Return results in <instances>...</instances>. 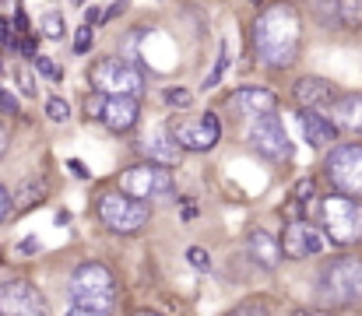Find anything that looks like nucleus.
I'll use <instances>...</instances> for the list:
<instances>
[{
	"label": "nucleus",
	"instance_id": "nucleus-1",
	"mask_svg": "<svg viewBox=\"0 0 362 316\" xmlns=\"http://www.w3.org/2000/svg\"><path fill=\"white\" fill-rule=\"evenodd\" d=\"M303 49V18L288 4H271L253 21V53L264 67L285 71L299 60Z\"/></svg>",
	"mask_w": 362,
	"mask_h": 316
},
{
	"label": "nucleus",
	"instance_id": "nucleus-2",
	"mask_svg": "<svg viewBox=\"0 0 362 316\" xmlns=\"http://www.w3.org/2000/svg\"><path fill=\"white\" fill-rule=\"evenodd\" d=\"M67 295H71V306H78V310L113 316V310H117V278L106 264H81L67 281Z\"/></svg>",
	"mask_w": 362,
	"mask_h": 316
},
{
	"label": "nucleus",
	"instance_id": "nucleus-3",
	"mask_svg": "<svg viewBox=\"0 0 362 316\" xmlns=\"http://www.w3.org/2000/svg\"><path fill=\"white\" fill-rule=\"evenodd\" d=\"M320 303L331 310H349L362 303V257L349 253L324 267L320 274Z\"/></svg>",
	"mask_w": 362,
	"mask_h": 316
},
{
	"label": "nucleus",
	"instance_id": "nucleus-4",
	"mask_svg": "<svg viewBox=\"0 0 362 316\" xmlns=\"http://www.w3.org/2000/svg\"><path fill=\"white\" fill-rule=\"evenodd\" d=\"M95 214L113 235H137L151 221V204L127 197L123 190H106L95 201Z\"/></svg>",
	"mask_w": 362,
	"mask_h": 316
},
{
	"label": "nucleus",
	"instance_id": "nucleus-5",
	"mask_svg": "<svg viewBox=\"0 0 362 316\" xmlns=\"http://www.w3.org/2000/svg\"><path fill=\"white\" fill-rule=\"evenodd\" d=\"M320 225H324V235L334 242V246H356L362 242V201L352 197H324L320 201Z\"/></svg>",
	"mask_w": 362,
	"mask_h": 316
},
{
	"label": "nucleus",
	"instance_id": "nucleus-6",
	"mask_svg": "<svg viewBox=\"0 0 362 316\" xmlns=\"http://www.w3.org/2000/svg\"><path fill=\"white\" fill-rule=\"evenodd\" d=\"M88 81L99 95H134L141 99L144 92V74L134 60H123V57H103L92 64L88 71Z\"/></svg>",
	"mask_w": 362,
	"mask_h": 316
},
{
	"label": "nucleus",
	"instance_id": "nucleus-7",
	"mask_svg": "<svg viewBox=\"0 0 362 316\" xmlns=\"http://www.w3.org/2000/svg\"><path fill=\"white\" fill-rule=\"evenodd\" d=\"M250 148H253V155H260L271 165H285L292 158V141H288V130H285V119H281L278 109H271V112L253 119Z\"/></svg>",
	"mask_w": 362,
	"mask_h": 316
},
{
	"label": "nucleus",
	"instance_id": "nucleus-8",
	"mask_svg": "<svg viewBox=\"0 0 362 316\" xmlns=\"http://www.w3.org/2000/svg\"><path fill=\"white\" fill-rule=\"evenodd\" d=\"M324 176L341 197L362 201V144H334L324 162Z\"/></svg>",
	"mask_w": 362,
	"mask_h": 316
},
{
	"label": "nucleus",
	"instance_id": "nucleus-9",
	"mask_svg": "<svg viewBox=\"0 0 362 316\" xmlns=\"http://www.w3.org/2000/svg\"><path fill=\"white\" fill-rule=\"evenodd\" d=\"M117 183H120V190L127 197L144 201V204H151V201L173 194V172H169L165 165H158V162H141V165L123 169Z\"/></svg>",
	"mask_w": 362,
	"mask_h": 316
},
{
	"label": "nucleus",
	"instance_id": "nucleus-10",
	"mask_svg": "<svg viewBox=\"0 0 362 316\" xmlns=\"http://www.w3.org/2000/svg\"><path fill=\"white\" fill-rule=\"evenodd\" d=\"M169 137L183 151H211L222 141V119L215 112H197V116H176L169 123Z\"/></svg>",
	"mask_w": 362,
	"mask_h": 316
},
{
	"label": "nucleus",
	"instance_id": "nucleus-11",
	"mask_svg": "<svg viewBox=\"0 0 362 316\" xmlns=\"http://www.w3.org/2000/svg\"><path fill=\"white\" fill-rule=\"evenodd\" d=\"M85 105H88V116L95 123H103L106 130H113V134L134 130L137 119H141V103L134 95H99L95 92Z\"/></svg>",
	"mask_w": 362,
	"mask_h": 316
},
{
	"label": "nucleus",
	"instance_id": "nucleus-12",
	"mask_svg": "<svg viewBox=\"0 0 362 316\" xmlns=\"http://www.w3.org/2000/svg\"><path fill=\"white\" fill-rule=\"evenodd\" d=\"M0 316H49V306L32 281L11 278L0 285Z\"/></svg>",
	"mask_w": 362,
	"mask_h": 316
},
{
	"label": "nucleus",
	"instance_id": "nucleus-13",
	"mask_svg": "<svg viewBox=\"0 0 362 316\" xmlns=\"http://www.w3.org/2000/svg\"><path fill=\"white\" fill-rule=\"evenodd\" d=\"M278 242H281V257H288V260H306V257H317V253L324 250L327 235H324L317 225H310V221H288Z\"/></svg>",
	"mask_w": 362,
	"mask_h": 316
},
{
	"label": "nucleus",
	"instance_id": "nucleus-14",
	"mask_svg": "<svg viewBox=\"0 0 362 316\" xmlns=\"http://www.w3.org/2000/svg\"><path fill=\"white\" fill-rule=\"evenodd\" d=\"M296 123L303 130V141L310 148H327L338 137V127L331 123V116L317 112V109H296Z\"/></svg>",
	"mask_w": 362,
	"mask_h": 316
},
{
	"label": "nucleus",
	"instance_id": "nucleus-15",
	"mask_svg": "<svg viewBox=\"0 0 362 316\" xmlns=\"http://www.w3.org/2000/svg\"><path fill=\"white\" fill-rule=\"evenodd\" d=\"M292 95H296L299 109H324V105L331 109V103L338 99L334 85L324 81V78H299V81L292 85Z\"/></svg>",
	"mask_w": 362,
	"mask_h": 316
},
{
	"label": "nucleus",
	"instance_id": "nucleus-16",
	"mask_svg": "<svg viewBox=\"0 0 362 316\" xmlns=\"http://www.w3.org/2000/svg\"><path fill=\"white\" fill-rule=\"evenodd\" d=\"M331 123H334L338 130H349V134L362 137V95L359 92L338 95V99L331 103Z\"/></svg>",
	"mask_w": 362,
	"mask_h": 316
},
{
	"label": "nucleus",
	"instance_id": "nucleus-17",
	"mask_svg": "<svg viewBox=\"0 0 362 316\" xmlns=\"http://www.w3.org/2000/svg\"><path fill=\"white\" fill-rule=\"evenodd\" d=\"M233 109L243 112V116H264V112H271V109H278V95L271 92V88H257V85H246L240 88L236 95H233Z\"/></svg>",
	"mask_w": 362,
	"mask_h": 316
},
{
	"label": "nucleus",
	"instance_id": "nucleus-18",
	"mask_svg": "<svg viewBox=\"0 0 362 316\" xmlns=\"http://www.w3.org/2000/svg\"><path fill=\"white\" fill-rule=\"evenodd\" d=\"M246 253H250L260 267H267V271H274V267L281 264V242H278L267 228H253V232L246 235Z\"/></svg>",
	"mask_w": 362,
	"mask_h": 316
},
{
	"label": "nucleus",
	"instance_id": "nucleus-19",
	"mask_svg": "<svg viewBox=\"0 0 362 316\" xmlns=\"http://www.w3.org/2000/svg\"><path fill=\"white\" fill-rule=\"evenodd\" d=\"M144 155H151V162H158V165H165V169H169V165H176V162H180L183 148H180L173 137H169V141L162 137V144H151V141H148V144H144Z\"/></svg>",
	"mask_w": 362,
	"mask_h": 316
},
{
	"label": "nucleus",
	"instance_id": "nucleus-20",
	"mask_svg": "<svg viewBox=\"0 0 362 316\" xmlns=\"http://www.w3.org/2000/svg\"><path fill=\"white\" fill-rule=\"evenodd\" d=\"M42 194H46V183H42V180H32L28 187H21V190H18V201H11V204H14L18 211H28L32 204H39V201H42Z\"/></svg>",
	"mask_w": 362,
	"mask_h": 316
},
{
	"label": "nucleus",
	"instance_id": "nucleus-21",
	"mask_svg": "<svg viewBox=\"0 0 362 316\" xmlns=\"http://www.w3.org/2000/svg\"><path fill=\"white\" fill-rule=\"evenodd\" d=\"M64 28L67 25H64V14L60 11H46L42 14V35L46 39H64Z\"/></svg>",
	"mask_w": 362,
	"mask_h": 316
},
{
	"label": "nucleus",
	"instance_id": "nucleus-22",
	"mask_svg": "<svg viewBox=\"0 0 362 316\" xmlns=\"http://www.w3.org/2000/svg\"><path fill=\"white\" fill-rule=\"evenodd\" d=\"M229 316H271V310H267L264 299H246V303H240V306H233Z\"/></svg>",
	"mask_w": 362,
	"mask_h": 316
},
{
	"label": "nucleus",
	"instance_id": "nucleus-23",
	"mask_svg": "<svg viewBox=\"0 0 362 316\" xmlns=\"http://www.w3.org/2000/svg\"><path fill=\"white\" fill-rule=\"evenodd\" d=\"M46 116H49L53 123H67V119H71V105L64 103V99H49V103H46Z\"/></svg>",
	"mask_w": 362,
	"mask_h": 316
},
{
	"label": "nucleus",
	"instance_id": "nucleus-24",
	"mask_svg": "<svg viewBox=\"0 0 362 316\" xmlns=\"http://www.w3.org/2000/svg\"><path fill=\"white\" fill-rule=\"evenodd\" d=\"M35 67H39V74H42V78H49V81H60V67H57L53 60H46V57H35Z\"/></svg>",
	"mask_w": 362,
	"mask_h": 316
},
{
	"label": "nucleus",
	"instance_id": "nucleus-25",
	"mask_svg": "<svg viewBox=\"0 0 362 316\" xmlns=\"http://www.w3.org/2000/svg\"><path fill=\"white\" fill-rule=\"evenodd\" d=\"M92 49V28H78L74 35V53H88Z\"/></svg>",
	"mask_w": 362,
	"mask_h": 316
},
{
	"label": "nucleus",
	"instance_id": "nucleus-26",
	"mask_svg": "<svg viewBox=\"0 0 362 316\" xmlns=\"http://www.w3.org/2000/svg\"><path fill=\"white\" fill-rule=\"evenodd\" d=\"M187 260H190L194 267H201V271L208 267V253H204L201 246H190V250H187Z\"/></svg>",
	"mask_w": 362,
	"mask_h": 316
},
{
	"label": "nucleus",
	"instance_id": "nucleus-27",
	"mask_svg": "<svg viewBox=\"0 0 362 316\" xmlns=\"http://www.w3.org/2000/svg\"><path fill=\"white\" fill-rule=\"evenodd\" d=\"M165 103H173V105H190V92H183V88H169V92H165Z\"/></svg>",
	"mask_w": 362,
	"mask_h": 316
},
{
	"label": "nucleus",
	"instance_id": "nucleus-28",
	"mask_svg": "<svg viewBox=\"0 0 362 316\" xmlns=\"http://www.w3.org/2000/svg\"><path fill=\"white\" fill-rule=\"evenodd\" d=\"M18 85H21V92H25V95H32V92H35V85H32V74H28L25 67H18Z\"/></svg>",
	"mask_w": 362,
	"mask_h": 316
},
{
	"label": "nucleus",
	"instance_id": "nucleus-29",
	"mask_svg": "<svg viewBox=\"0 0 362 316\" xmlns=\"http://www.w3.org/2000/svg\"><path fill=\"white\" fill-rule=\"evenodd\" d=\"M222 74H226V53H222V60H218V67H215V71H211V78H208V81H204V85H208V88H215V85H218V81H222Z\"/></svg>",
	"mask_w": 362,
	"mask_h": 316
},
{
	"label": "nucleus",
	"instance_id": "nucleus-30",
	"mask_svg": "<svg viewBox=\"0 0 362 316\" xmlns=\"http://www.w3.org/2000/svg\"><path fill=\"white\" fill-rule=\"evenodd\" d=\"M7 211H11V194H7V187L0 183V221L7 218Z\"/></svg>",
	"mask_w": 362,
	"mask_h": 316
},
{
	"label": "nucleus",
	"instance_id": "nucleus-31",
	"mask_svg": "<svg viewBox=\"0 0 362 316\" xmlns=\"http://www.w3.org/2000/svg\"><path fill=\"white\" fill-rule=\"evenodd\" d=\"M0 109H4V112H18V103H14L7 92H0Z\"/></svg>",
	"mask_w": 362,
	"mask_h": 316
},
{
	"label": "nucleus",
	"instance_id": "nucleus-32",
	"mask_svg": "<svg viewBox=\"0 0 362 316\" xmlns=\"http://www.w3.org/2000/svg\"><path fill=\"white\" fill-rule=\"evenodd\" d=\"M4 42H11V25L0 18V46H4Z\"/></svg>",
	"mask_w": 362,
	"mask_h": 316
},
{
	"label": "nucleus",
	"instance_id": "nucleus-33",
	"mask_svg": "<svg viewBox=\"0 0 362 316\" xmlns=\"http://www.w3.org/2000/svg\"><path fill=\"white\" fill-rule=\"evenodd\" d=\"M71 172H74V176H81V180H85V176H88V169H85V165H81V162H71Z\"/></svg>",
	"mask_w": 362,
	"mask_h": 316
},
{
	"label": "nucleus",
	"instance_id": "nucleus-34",
	"mask_svg": "<svg viewBox=\"0 0 362 316\" xmlns=\"http://www.w3.org/2000/svg\"><path fill=\"white\" fill-rule=\"evenodd\" d=\"M292 316H331V313H324V310H296Z\"/></svg>",
	"mask_w": 362,
	"mask_h": 316
},
{
	"label": "nucleus",
	"instance_id": "nucleus-35",
	"mask_svg": "<svg viewBox=\"0 0 362 316\" xmlns=\"http://www.w3.org/2000/svg\"><path fill=\"white\" fill-rule=\"evenodd\" d=\"M4 151H7V130L0 127V158H4Z\"/></svg>",
	"mask_w": 362,
	"mask_h": 316
},
{
	"label": "nucleus",
	"instance_id": "nucleus-36",
	"mask_svg": "<svg viewBox=\"0 0 362 316\" xmlns=\"http://www.w3.org/2000/svg\"><path fill=\"white\" fill-rule=\"evenodd\" d=\"M134 316H158V313H151V310H141V313H134Z\"/></svg>",
	"mask_w": 362,
	"mask_h": 316
}]
</instances>
